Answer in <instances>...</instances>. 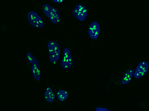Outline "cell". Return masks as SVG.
I'll list each match as a JSON object with an SVG mask.
<instances>
[{
    "label": "cell",
    "mask_w": 149,
    "mask_h": 111,
    "mask_svg": "<svg viewBox=\"0 0 149 111\" xmlns=\"http://www.w3.org/2000/svg\"><path fill=\"white\" fill-rule=\"evenodd\" d=\"M43 11L45 15L51 21L57 24L60 20L59 15V11L47 3L44 4L42 6Z\"/></svg>",
    "instance_id": "obj_2"
},
{
    "label": "cell",
    "mask_w": 149,
    "mask_h": 111,
    "mask_svg": "<svg viewBox=\"0 0 149 111\" xmlns=\"http://www.w3.org/2000/svg\"><path fill=\"white\" fill-rule=\"evenodd\" d=\"M149 64L146 61L140 62L135 71L134 76L136 78H139L144 75L148 70Z\"/></svg>",
    "instance_id": "obj_7"
},
{
    "label": "cell",
    "mask_w": 149,
    "mask_h": 111,
    "mask_svg": "<svg viewBox=\"0 0 149 111\" xmlns=\"http://www.w3.org/2000/svg\"><path fill=\"white\" fill-rule=\"evenodd\" d=\"M64 0H54L53 2L58 3H61Z\"/></svg>",
    "instance_id": "obj_13"
},
{
    "label": "cell",
    "mask_w": 149,
    "mask_h": 111,
    "mask_svg": "<svg viewBox=\"0 0 149 111\" xmlns=\"http://www.w3.org/2000/svg\"><path fill=\"white\" fill-rule=\"evenodd\" d=\"M95 111H110L106 108L101 107H97Z\"/></svg>",
    "instance_id": "obj_12"
},
{
    "label": "cell",
    "mask_w": 149,
    "mask_h": 111,
    "mask_svg": "<svg viewBox=\"0 0 149 111\" xmlns=\"http://www.w3.org/2000/svg\"><path fill=\"white\" fill-rule=\"evenodd\" d=\"M134 73V71L132 69H130L127 70L122 78L121 80L122 83L124 85L128 83L131 80Z\"/></svg>",
    "instance_id": "obj_9"
},
{
    "label": "cell",
    "mask_w": 149,
    "mask_h": 111,
    "mask_svg": "<svg viewBox=\"0 0 149 111\" xmlns=\"http://www.w3.org/2000/svg\"><path fill=\"white\" fill-rule=\"evenodd\" d=\"M72 13L75 18L82 21L85 20L87 15L86 7L80 4L75 6L72 10Z\"/></svg>",
    "instance_id": "obj_6"
},
{
    "label": "cell",
    "mask_w": 149,
    "mask_h": 111,
    "mask_svg": "<svg viewBox=\"0 0 149 111\" xmlns=\"http://www.w3.org/2000/svg\"><path fill=\"white\" fill-rule=\"evenodd\" d=\"M27 57L28 61L32 65L31 70L34 77L37 81H39L41 78V73L38 60L30 51L27 52Z\"/></svg>",
    "instance_id": "obj_3"
},
{
    "label": "cell",
    "mask_w": 149,
    "mask_h": 111,
    "mask_svg": "<svg viewBox=\"0 0 149 111\" xmlns=\"http://www.w3.org/2000/svg\"><path fill=\"white\" fill-rule=\"evenodd\" d=\"M57 96L60 101H63L65 100L67 98L68 94L66 91L61 90L58 91L57 92Z\"/></svg>",
    "instance_id": "obj_11"
},
{
    "label": "cell",
    "mask_w": 149,
    "mask_h": 111,
    "mask_svg": "<svg viewBox=\"0 0 149 111\" xmlns=\"http://www.w3.org/2000/svg\"><path fill=\"white\" fill-rule=\"evenodd\" d=\"M27 18L29 23L33 27L40 28L43 26L44 23L43 19L36 12H29L27 14Z\"/></svg>",
    "instance_id": "obj_4"
},
{
    "label": "cell",
    "mask_w": 149,
    "mask_h": 111,
    "mask_svg": "<svg viewBox=\"0 0 149 111\" xmlns=\"http://www.w3.org/2000/svg\"><path fill=\"white\" fill-rule=\"evenodd\" d=\"M100 27L98 23L96 21L93 22L88 29V34L91 38L93 39H97L100 34Z\"/></svg>",
    "instance_id": "obj_8"
},
{
    "label": "cell",
    "mask_w": 149,
    "mask_h": 111,
    "mask_svg": "<svg viewBox=\"0 0 149 111\" xmlns=\"http://www.w3.org/2000/svg\"><path fill=\"white\" fill-rule=\"evenodd\" d=\"M44 97L46 100L49 102H52L55 100V96L50 87H48L46 89L44 93Z\"/></svg>",
    "instance_id": "obj_10"
},
{
    "label": "cell",
    "mask_w": 149,
    "mask_h": 111,
    "mask_svg": "<svg viewBox=\"0 0 149 111\" xmlns=\"http://www.w3.org/2000/svg\"><path fill=\"white\" fill-rule=\"evenodd\" d=\"M47 47L50 61L52 64H55L59 58L60 53V46L56 42L50 41L48 43Z\"/></svg>",
    "instance_id": "obj_1"
},
{
    "label": "cell",
    "mask_w": 149,
    "mask_h": 111,
    "mask_svg": "<svg viewBox=\"0 0 149 111\" xmlns=\"http://www.w3.org/2000/svg\"><path fill=\"white\" fill-rule=\"evenodd\" d=\"M63 56L61 59L60 65L62 67L65 69H69L73 66V60L70 50L67 47L63 51Z\"/></svg>",
    "instance_id": "obj_5"
}]
</instances>
